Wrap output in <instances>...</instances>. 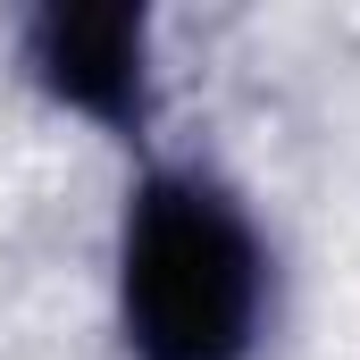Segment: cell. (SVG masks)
Returning <instances> with one entry per match:
<instances>
[{"label": "cell", "mask_w": 360, "mask_h": 360, "mask_svg": "<svg viewBox=\"0 0 360 360\" xmlns=\"http://www.w3.org/2000/svg\"><path fill=\"white\" fill-rule=\"evenodd\" d=\"M25 76L109 134H151V8L143 0H51L25 17Z\"/></svg>", "instance_id": "2"}, {"label": "cell", "mask_w": 360, "mask_h": 360, "mask_svg": "<svg viewBox=\"0 0 360 360\" xmlns=\"http://www.w3.org/2000/svg\"><path fill=\"white\" fill-rule=\"evenodd\" d=\"M117 319L134 360H252L269 319V243L201 168L134 184L117 235Z\"/></svg>", "instance_id": "1"}]
</instances>
